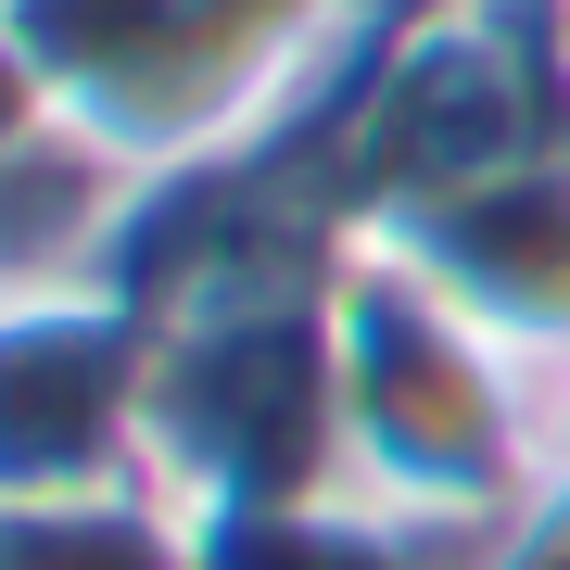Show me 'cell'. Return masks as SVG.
<instances>
[{"label": "cell", "instance_id": "obj_1", "mask_svg": "<svg viewBox=\"0 0 570 570\" xmlns=\"http://www.w3.org/2000/svg\"><path fill=\"white\" fill-rule=\"evenodd\" d=\"M317 317H330V482L431 520H508L570 469V381L520 355L482 305H456L406 242L343 228Z\"/></svg>", "mask_w": 570, "mask_h": 570}, {"label": "cell", "instance_id": "obj_2", "mask_svg": "<svg viewBox=\"0 0 570 570\" xmlns=\"http://www.w3.org/2000/svg\"><path fill=\"white\" fill-rule=\"evenodd\" d=\"M393 0H0V51L165 190L292 153L381 51Z\"/></svg>", "mask_w": 570, "mask_h": 570}]
</instances>
